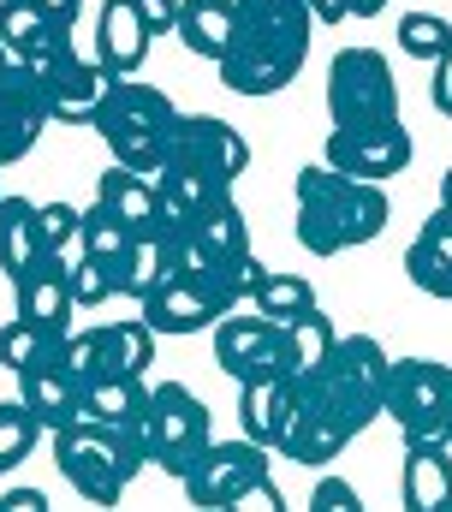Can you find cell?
Listing matches in <instances>:
<instances>
[{
  "label": "cell",
  "instance_id": "6da1fadb",
  "mask_svg": "<svg viewBox=\"0 0 452 512\" xmlns=\"http://www.w3.org/2000/svg\"><path fill=\"white\" fill-rule=\"evenodd\" d=\"M393 358L375 334H339L322 364L292 376V423L280 435V453L298 465L339 459L375 417H387Z\"/></svg>",
  "mask_w": 452,
  "mask_h": 512
},
{
  "label": "cell",
  "instance_id": "7a4b0ae2",
  "mask_svg": "<svg viewBox=\"0 0 452 512\" xmlns=\"http://www.w3.org/2000/svg\"><path fill=\"white\" fill-rule=\"evenodd\" d=\"M250 173V143L238 126H226L221 114H179V126L167 137L161 161H155V191L173 227L197 221L209 203L232 197V185Z\"/></svg>",
  "mask_w": 452,
  "mask_h": 512
},
{
  "label": "cell",
  "instance_id": "3957f363",
  "mask_svg": "<svg viewBox=\"0 0 452 512\" xmlns=\"http://www.w3.org/2000/svg\"><path fill=\"white\" fill-rule=\"evenodd\" d=\"M387 221H393V197H387L381 179L339 173L328 161L298 167V179H292V239L310 256L357 251V245L381 239Z\"/></svg>",
  "mask_w": 452,
  "mask_h": 512
},
{
  "label": "cell",
  "instance_id": "277c9868",
  "mask_svg": "<svg viewBox=\"0 0 452 512\" xmlns=\"http://www.w3.org/2000/svg\"><path fill=\"white\" fill-rule=\"evenodd\" d=\"M310 36V0H238V30L215 72L232 96H280L310 60Z\"/></svg>",
  "mask_w": 452,
  "mask_h": 512
},
{
  "label": "cell",
  "instance_id": "5b68a950",
  "mask_svg": "<svg viewBox=\"0 0 452 512\" xmlns=\"http://www.w3.org/2000/svg\"><path fill=\"white\" fill-rule=\"evenodd\" d=\"M12 66L30 78V90L42 96L48 120H60V126H90L96 108H102V96H108V84H113V72L96 54H78V42H72L66 24H54L30 48H18Z\"/></svg>",
  "mask_w": 452,
  "mask_h": 512
},
{
  "label": "cell",
  "instance_id": "8992f818",
  "mask_svg": "<svg viewBox=\"0 0 452 512\" xmlns=\"http://www.w3.org/2000/svg\"><path fill=\"white\" fill-rule=\"evenodd\" d=\"M54 465L90 507H113L131 489V477L149 465V453H143L137 423H90V417H78V423L54 429Z\"/></svg>",
  "mask_w": 452,
  "mask_h": 512
},
{
  "label": "cell",
  "instance_id": "52a82bcc",
  "mask_svg": "<svg viewBox=\"0 0 452 512\" xmlns=\"http://www.w3.org/2000/svg\"><path fill=\"white\" fill-rule=\"evenodd\" d=\"M90 126L108 137L113 161H125V167H137V173H155L167 137L179 126V108H173L167 90H155V84H143V78L131 72V78H113L108 84V96H102V108H96Z\"/></svg>",
  "mask_w": 452,
  "mask_h": 512
},
{
  "label": "cell",
  "instance_id": "ba28073f",
  "mask_svg": "<svg viewBox=\"0 0 452 512\" xmlns=\"http://www.w3.org/2000/svg\"><path fill=\"white\" fill-rule=\"evenodd\" d=\"M131 423H137V435H143L149 465L167 471V477H185V471L197 465V453L215 441L209 405H203L185 382H155L149 387V405H143Z\"/></svg>",
  "mask_w": 452,
  "mask_h": 512
},
{
  "label": "cell",
  "instance_id": "9c48e42d",
  "mask_svg": "<svg viewBox=\"0 0 452 512\" xmlns=\"http://www.w3.org/2000/svg\"><path fill=\"white\" fill-rule=\"evenodd\" d=\"M328 120L345 131L393 126L399 120V78L381 48H339L328 66Z\"/></svg>",
  "mask_w": 452,
  "mask_h": 512
},
{
  "label": "cell",
  "instance_id": "30bf717a",
  "mask_svg": "<svg viewBox=\"0 0 452 512\" xmlns=\"http://www.w3.org/2000/svg\"><path fill=\"white\" fill-rule=\"evenodd\" d=\"M387 417L399 441H452V364L441 358H399L387 382Z\"/></svg>",
  "mask_w": 452,
  "mask_h": 512
},
{
  "label": "cell",
  "instance_id": "8fae6325",
  "mask_svg": "<svg viewBox=\"0 0 452 512\" xmlns=\"http://www.w3.org/2000/svg\"><path fill=\"white\" fill-rule=\"evenodd\" d=\"M215 364L232 382H268V376H292L286 364V322L262 316V310H226L215 322Z\"/></svg>",
  "mask_w": 452,
  "mask_h": 512
},
{
  "label": "cell",
  "instance_id": "7c38bea8",
  "mask_svg": "<svg viewBox=\"0 0 452 512\" xmlns=\"http://www.w3.org/2000/svg\"><path fill=\"white\" fill-rule=\"evenodd\" d=\"M268 453H274V447L250 441V435H238V441H209V447L197 453V465L179 477V489H185L191 507H232L256 477L274 471Z\"/></svg>",
  "mask_w": 452,
  "mask_h": 512
},
{
  "label": "cell",
  "instance_id": "4fadbf2b",
  "mask_svg": "<svg viewBox=\"0 0 452 512\" xmlns=\"http://www.w3.org/2000/svg\"><path fill=\"white\" fill-rule=\"evenodd\" d=\"M411 155H417V143H411L405 120H393V126H363V131L334 126L328 143H322V161H328V167L357 173V179H381V185H387L393 173H405Z\"/></svg>",
  "mask_w": 452,
  "mask_h": 512
},
{
  "label": "cell",
  "instance_id": "5bb4252c",
  "mask_svg": "<svg viewBox=\"0 0 452 512\" xmlns=\"http://www.w3.org/2000/svg\"><path fill=\"white\" fill-rule=\"evenodd\" d=\"M149 42H155V30L143 24L137 0H102V6H96V60L108 66L113 78L143 72Z\"/></svg>",
  "mask_w": 452,
  "mask_h": 512
},
{
  "label": "cell",
  "instance_id": "9a60e30c",
  "mask_svg": "<svg viewBox=\"0 0 452 512\" xmlns=\"http://www.w3.org/2000/svg\"><path fill=\"white\" fill-rule=\"evenodd\" d=\"M48 126H54V120H48L42 96L30 90V78H24L18 66H6V72H0V173H6L12 161H24Z\"/></svg>",
  "mask_w": 452,
  "mask_h": 512
},
{
  "label": "cell",
  "instance_id": "2e32d148",
  "mask_svg": "<svg viewBox=\"0 0 452 512\" xmlns=\"http://www.w3.org/2000/svg\"><path fill=\"white\" fill-rule=\"evenodd\" d=\"M96 203H108L131 233H173V221H167V209H161L155 179H149V173H137V167H125V161L102 167V179H96Z\"/></svg>",
  "mask_w": 452,
  "mask_h": 512
},
{
  "label": "cell",
  "instance_id": "e0dca14e",
  "mask_svg": "<svg viewBox=\"0 0 452 512\" xmlns=\"http://www.w3.org/2000/svg\"><path fill=\"white\" fill-rule=\"evenodd\" d=\"M18 399L42 417V429L54 435V429H66V423H78V399H84V382L66 370V358L54 352V358H42L36 370H24L18 376Z\"/></svg>",
  "mask_w": 452,
  "mask_h": 512
},
{
  "label": "cell",
  "instance_id": "ac0fdd59",
  "mask_svg": "<svg viewBox=\"0 0 452 512\" xmlns=\"http://www.w3.org/2000/svg\"><path fill=\"white\" fill-rule=\"evenodd\" d=\"M399 495L411 512H447L452 507V441H411Z\"/></svg>",
  "mask_w": 452,
  "mask_h": 512
},
{
  "label": "cell",
  "instance_id": "d6986e66",
  "mask_svg": "<svg viewBox=\"0 0 452 512\" xmlns=\"http://www.w3.org/2000/svg\"><path fill=\"white\" fill-rule=\"evenodd\" d=\"M12 298H18V310H24L30 322H42V328H54V334H72L78 298H72V274H66L54 256H42L24 280H12Z\"/></svg>",
  "mask_w": 452,
  "mask_h": 512
},
{
  "label": "cell",
  "instance_id": "ffe728a7",
  "mask_svg": "<svg viewBox=\"0 0 452 512\" xmlns=\"http://www.w3.org/2000/svg\"><path fill=\"white\" fill-rule=\"evenodd\" d=\"M137 310H143V322H149L155 334H203V328H215V322H221L215 298H209L203 286L179 280V274H173L161 292H149Z\"/></svg>",
  "mask_w": 452,
  "mask_h": 512
},
{
  "label": "cell",
  "instance_id": "44dd1931",
  "mask_svg": "<svg viewBox=\"0 0 452 512\" xmlns=\"http://www.w3.org/2000/svg\"><path fill=\"white\" fill-rule=\"evenodd\" d=\"M405 274H411L417 292L452 298V209L447 203L417 227V239H411V251H405Z\"/></svg>",
  "mask_w": 452,
  "mask_h": 512
},
{
  "label": "cell",
  "instance_id": "7402d4cb",
  "mask_svg": "<svg viewBox=\"0 0 452 512\" xmlns=\"http://www.w3.org/2000/svg\"><path fill=\"white\" fill-rule=\"evenodd\" d=\"M42 256H48V245H42V203H30L18 191L0 197V274L24 280Z\"/></svg>",
  "mask_w": 452,
  "mask_h": 512
},
{
  "label": "cell",
  "instance_id": "603a6c76",
  "mask_svg": "<svg viewBox=\"0 0 452 512\" xmlns=\"http://www.w3.org/2000/svg\"><path fill=\"white\" fill-rule=\"evenodd\" d=\"M292 423V376H268V382H244L238 387V429L262 447L280 453V435Z\"/></svg>",
  "mask_w": 452,
  "mask_h": 512
},
{
  "label": "cell",
  "instance_id": "cb8c5ba5",
  "mask_svg": "<svg viewBox=\"0 0 452 512\" xmlns=\"http://www.w3.org/2000/svg\"><path fill=\"white\" fill-rule=\"evenodd\" d=\"M232 30H238V0H179L173 36H179L197 60L221 66V54L232 48Z\"/></svg>",
  "mask_w": 452,
  "mask_h": 512
},
{
  "label": "cell",
  "instance_id": "d4e9b609",
  "mask_svg": "<svg viewBox=\"0 0 452 512\" xmlns=\"http://www.w3.org/2000/svg\"><path fill=\"white\" fill-rule=\"evenodd\" d=\"M173 274H179V268H173V245H167V233H137L131 251L113 262L119 298H131V304H143L149 292H161Z\"/></svg>",
  "mask_w": 452,
  "mask_h": 512
},
{
  "label": "cell",
  "instance_id": "484cf974",
  "mask_svg": "<svg viewBox=\"0 0 452 512\" xmlns=\"http://www.w3.org/2000/svg\"><path fill=\"white\" fill-rule=\"evenodd\" d=\"M155 328L143 322V316H125V322H108V328H96V364L113 370V376H149V364H155Z\"/></svg>",
  "mask_w": 452,
  "mask_h": 512
},
{
  "label": "cell",
  "instance_id": "4316f807",
  "mask_svg": "<svg viewBox=\"0 0 452 512\" xmlns=\"http://www.w3.org/2000/svg\"><path fill=\"white\" fill-rule=\"evenodd\" d=\"M143 405H149V382H143V376H113V370H96V376L84 382L78 417H90V423H131Z\"/></svg>",
  "mask_w": 452,
  "mask_h": 512
},
{
  "label": "cell",
  "instance_id": "83f0119b",
  "mask_svg": "<svg viewBox=\"0 0 452 512\" xmlns=\"http://www.w3.org/2000/svg\"><path fill=\"white\" fill-rule=\"evenodd\" d=\"M60 340L66 334H54V328H42V322H30L24 310L0 328V370H12V376H24V370H36L42 358H54L60 352Z\"/></svg>",
  "mask_w": 452,
  "mask_h": 512
},
{
  "label": "cell",
  "instance_id": "f1b7e54d",
  "mask_svg": "<svg viewBox=\"0 0 452 512\" xmlns=\"http://www.w3.org/2000/svg\"><path fill=\"white\" fill-rule=\"evenodd\" d=\"M250 310H262V316H274V322H292V316H304V310H316V286L304 280V274H262L256 280V292H250Z\"/></svg>",
  "mask_w": 452,
  "mask_h": 512
},
{
  "label": "cell",
  "instance_id": "f546056e",
  "mask_svg": "<svg viewBox=\"0 0 452 512\" xmlns=\"http://www.w3.org/2000/svg\"><path fill=\"white\" fill-rule=\"evenodd\" d=\"M185 233H197L209 251H221V256H244L250 251V221H244V209H238L232 197L209 203L197 221H185Z\"/></svg>",
  "mask_w": 452,
  "mask_h": 512
},
{
  "label": "cell",
  "instance_id": "4dcf8cb0",
  "mask_svg": "<svg viewBox=\"0 0 452 512\" xmlns=\"http://www.w3.org/2000/svg\"><path fill=\"white\" fill-rule=\"evenodd\" d=\"M334 340H339V328L322 316V304L304 310V316H292V322H286V364H292V376H304L310 364H322Z\"/></svg>",
  "mask_w": 452,
  "mask_h": 512
},
{
  "label": "cell",
  "instance_id": "1f68e13d",
  "mask_svg": "<svg viewBox=\"0 0 452 512\" xmlns=\"http://www.w3.org/2000/svg\"><path fill=\"white\" fill-rule=\"evenodd\" d=\"M42 435H48L42 417H36L24 399H6V405H0V477H6L12 465H24V459L36 453Z\"/></svg>",
  "mask_w": 452,
  "mask_h": 512
},
{
  "label": "cell",
  "instance_id": "d6a6232c",
  "mask_svg": "<svg viewBox=\"0 0 452 512\" xmlns=\"http://www.w3.org/2000/svg\"><path fill=\"white\" fill-rule=\"evenodd\" d=\"M399 48H405L411 60H429V66H435L452 48V24L441 12H405V18H399Z\"/></svg>",
  "mask_w": 452,
  "mask_h": 512
},
{
  "label": "cell",
  "instance_id": "836d02e7",
  "mask_svg": "<svg viewBox=\"0 0 452 512\" xmlns=\"http://www.w3.org/2000/svg\"><path fill=\"white\" fill-rule=\"evenodd\" d=\"M131 227L113 215L108 203H96V209H84V251L90 256H102V262H119V256L131 251Z\"/></svg>",
  "mask_w": 452,
  "mask_h": 512
},
{
  "label": "cell",
  "instance_id": "e575fe53",
  "mask_svg": "<svg viewBox=\"0 0 452 512\" xmlns=\"http://www.w3.org/2000/svg\"><path fill=\"white\" fill-rule=\"evenodd\" d=\"M72 298H78V310H96V304H108V298H119L113 262H102V256H84V262L72 268Z\"/></svg>",
  "mask_w": 452,
  "mask_h": 512
},
{
  "label": "cell",
  "instance_id": "d590c367",
  "mask_svg": "<svg viewBox=\"0 0 452 512\" xmlns=\"http://www.w3.org/2000/svg\"><path fill=\"white\" fill-rule=\"evenodd\" d=\"M310 512H363V495L345 483V477H322L310 489Z\"/></svg>",
  "mask_w": 452,
  "mask_h": 512
},
{
  "label": "cell",
  "instance_id": "8d00e7d4",
  "mask_svg": "<svg viewBox=\"0 0 452 512\" xmlns=\"http://www.w3.org/2000/svg\"><path fill=\"white\" fill-rule=\"evenodd\" d=\"M280 507H286V495L274 489V471H268V477H256V483L232 501V512H280Z\"/></svg>",
  "mask_w": 452,
  "mask_h": 512
},
{
  "label": "cell",
  "instance_id": "74e56055",
  "mask_svg": "<svg viewBox=\"0 0 452 512\" xmlns=\"http://www.w3.org/2000/svg\"><path fill=\"white\" fill-rule=\"evenodd\" d=\"M429 102H435V108H441V114L452 120V48L441 54V60H435V78H429Z\"/></svg>",
  "mask_w": 452,
  "mask_h": 512
},
{
  "label": "cell",
  "instance_id": "f35d334b",
  "mask_svg": "<svg viewBox=\"0 0 452 512\" xmlns=\"http://www.w3.org/2000/svg\"><path fill=\"white\" fill-rule=\"evenodd\" d=\"M137 12H143V24H149L155 36L179 24V0H137Z\"/></svg>",
  "mask_w": 452,
  "mask_h": 512
},
{
  "label": "cell",
  "instance_id": "ab89813d",
  "mask_svg": "<svg viewBox=\"0 0 452 512\" xmlns=\"http://www.w3.org/2000/svg\"><path fill=\"white\" fill-rule=\"evenodd\" d=\"M0 512H48V495L42 489H6L0 495Z\"/></svg>",
  "mask_w": 452,
  "mask_h": 512
},
{
  "label": "cell",
  "instance_id": "60d3db41",
  "mask_svg": "<svg viewBox=\"0 0 452 512\" xmlns=\"http://www.w3.org/2000/svg\"><path fill=\"white\" fill-rule=\"evenodd\" d=\"M36 6H42L54 24H66V30H72V24H78V12H84V0H36Z\"/></svg>",
  "mask_w": 452,
  "mask_h": 512
},
{
  "label": "cell",
  "instance_id": "b9f144b4",
  "mask_svg": "<svg viewBox=\"0 0 452 512\" xmlns=\"http://www.w3.org/2000/svg\"><path fill=\"white\" fill-rule=\"evenodd\" d=\"M310 12H316V24H345V18H351L345 0H310Z\"/></svg>",
  "mask_w": 452,
  "mask_h": 512
},
{
  "label": "cell",
  "instance_id": "7bdbcfd3",
  "mask_svg": "<svg viewBox=\"0 0 452 512\" xmlns=\"http://www.w3.org/2000/svg\"><path fill=\"white\" fill-rule=\"evenodd\" d=\"M381 6H387V0H345V12H351V18H375Z\"/></svg>",
  "mask_w": 452,
  "mask_h": 512
},
{
  "label": "cell",
  "instance_id": "ee69618b",
  "mask_svg": "<svg viewBox=\"0 0 452 512\" xmlns=\"http://www.w3.org/2000/svg\"><path fill=\"white\" fill-rule=\"evenodd\" d=\"M441 203H447V209H452V167H447V173H441Z\"/></svg>",
  "mask_w": 452,
  "mask_h": 512
},
{
  "label": "cell",
  "instance_id": "f6af8a7d",
  "mask_svg": "<svg viewBox=\"0 0 452 512\" xmlns=\"http://www.w3.org/2000/svg\"><path fill=\"white\" fill-rule=\"evenodd\" d=\"M6 6H12V0H0V18H6Z\"/></svg>",
  "mask_w": 452,
  "mask_h": 512
},
{
  "label": "cell",
  "instance_id": "bcb514c9",
  "mask_svg": "<svg viewBox=\"0 0 452 512\" xmlns=\"http://www.w3.org/2000/svg\"><path fill=\"white\" fill-rule=\"evenodd\" d=\"M0 197H6V191H0Z\"/></svg>",
  "mask_w": 452,
  "mask_h": 512
}]
</instances>
